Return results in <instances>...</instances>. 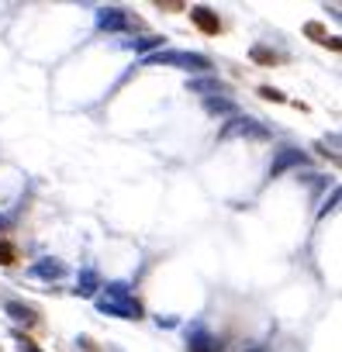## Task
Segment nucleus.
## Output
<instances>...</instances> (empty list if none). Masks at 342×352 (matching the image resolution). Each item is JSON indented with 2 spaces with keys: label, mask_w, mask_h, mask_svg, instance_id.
<instances>
[{
  "label": "nucleus",
  "mask_w": 342,
  "mask_h": 352,
  "mask_svg": "<svg viewBox=\"0 0 342 352\" xmlns=\"http://www.w3.org/2000/svg\"><path fill=\"white\" fill-rule=\"evenodd\" d=\"M25 349H28V352H42V349H39L35 342H28V338H25Z\"/></svg>",
  "instance_id": "nucleus-6"
},
{
  "label": "nucleus",
  "mask_w": 342,
  "mask_h": 352,
  "mask_svg": "<svg viewBox=\"0 0 342 352\" xmlns=\"http://www.w3.org/2000/svg\"><path fill=\"white\" fill-rule=\"evenodd\" d=\"M159 11H184V4H156Z\"/></svg>",
  "instance_id": "nucleus-5"
},
{
  "label": "nucleus",
  "mask_w": 342,
  "mask_h": 352,
  "mask_svg": "<svg viewBox=\"0 0 342 352\" xmlns=\"http://www.w3.org/2000/svg\"><path fill=\"white\" fill-rule=\"evenodd\" d=\"M308 35H311V38H321V42H328V35L321 32V25H308Z\"/></svg>",
  "instance_id": "nucleus-4"
},
{
  "label": "nucleus",
  "mask_w": 342,
  "mask_h": 352,
  "mask_svg": "<svg viewBox=\"0 0 342 352\" xmlns=\"http://www.w3.org/2000/svg\"><path fill=\"white\" fill-rule=\"evenodd\" d=\"M191 21H194L204 35H218V32H222V18H218L215 11H208V8H194V11H191Z\"/></svg>",
  "instance_id": "nucleus-1"
},
{
  "label": "nucleus",
  "mask_w": 342,
  "mask_h": 352,
  "mask_svg": "<svg viewBox=\"0 0 342 352\" xmlns=\"http://www.w3.org/2000/svg\"><path fill=\"white\" fill-rule=\"evenodd\" d=\"M18 263H21L18 245H14V242H8V239H0V266H18Z\"/></svg>",
  "instance_id": "nucleus-2"
},
{
  "label": "nucleus",
  "mask_w": 342,
  "mask_h": 352,
  "mask_svg": "<svg viewBox=\"0 0 342 352\" xmlns=\"http://www.w3.org/2000/svg\"><path fill=\"white\" fill-rule=\"evenodd\" d=\"M259 94H263L266 100H277V104H284V100H287V97H284L280 90H273V87H259Z\"/></svg>",
  "instance_id": "nucleus-3"
}]
</instances>
